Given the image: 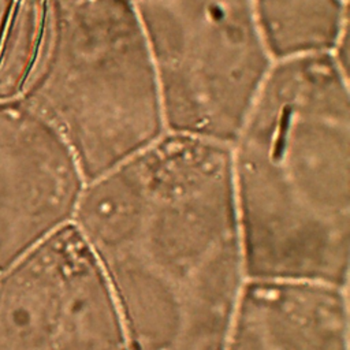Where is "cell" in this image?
Segmentation results:
<instances>
[{"label": "cell", "mask_w": 350, "mask_h": 350, "mask_svg": "<svg viewBox=\"0 0 350 350\" xmlns=\"http://www.w3.org/2000/svg\"><path fill=\"white\" fill-rule=\"evenodd\" d=\"M72 224L133 350H226L246 283L230 145L165 131L88 182Z\"/></svg>", "instance_id": "obj_1"}, {"label": "cell", "mask_w": 350, "mask_h": 350, "mask_svg": "<svg viewBox=\"0 0 350 350\" xmlns=\"http://www.w3.org/2000/svg\"><path fill=\"white\" fill-rule=\"evenodd\" d=\"M230 146L246 280L347 288L349 72L332 53L273 62Z\"/></svg>", "instance_id": "obj_2"}, {"label": "cell", "mask_w": 350, "mask_h": 350, "mask_svg": "<svg viewBox=\"0 0 350 350\" xmlns=\"http://www.w3.org/2000/svg\"><path fill=\"white\" fill-rule=\"evenodd\" d=\"M19 101L57 130L86 183L167 131L129 0H49L42 46Z\"/></svg>", "instance_id": "obj_3"}, {"label": "cell", "mask_w": 350, "mask_h": 350, "mask_svg": "<svg viewBox=\"0 0 350 350\" xmlns=\"http://www.w3.org/2000/svg\"><path fill=\"white\" fill-rule=\"evenodd\" d=\"M167 131L231 145L272 66L250 0H129Z\"/></svg>", "instance_id": "obj_4"}, {"label": "cell", "mask_w": 350, "mask_h": 350, "mask_svg": "<svg viewBox=\"0 0 350 350\" xmlns=\"http://www.w3.org/2000/svg\"><path fill=\"white\" fill-rule=\"evenodd\" d=\"M0 350H133L105 276L72 223L0 272Z\"/></svg>", "instance_id": "obj_5"}, {"label": "cell", "mask_w": 350, "mask_h": 350, "mask_svg": "<svg viewBox=\"0 0 350 350\" xmlns=\"http://www.w3.org/2000/svg\"><path fill=\"white\" fill-rule=\"evenodd\" d=\"M85 185L51 123L22 101L0 103V272L72 223Z\"/></svg>", "instance_id": "obj_6"}, {"label": "cell", "mask_w": 350, "mask_h": 350, "mask_svg": "<svg viewBox=\"0 0 350 350\" xmlns=\"http://www.w3.org/2000/svg\"><path fill=\"white\" fill-rule=\"evenodd\" d=\"M226 350H349L347 288L246 280Z\"/></svg>", "instance_id": "obj_7"}, {"label": "cell", "mask_w": 350, "mask_h": 350, "mask_svg": "<svg viewBox=\"0 0 350 350\" xmlns=\"http://www.w3.org/2000/svg\"><path fill=\"white\" fill-rule=\"evenodd\" d=\"M272 62L332 53L349 29L347 0H250Z\"/></svg>", "instance_id": "obj_8"}, {"label": "cell", "mask_w": 350, "mask_h": 350, "mask_svg": "<svg viewBox=\"0 0 350 350\" xmlns=\"http://www.w3.org/2000/svg\"><path fill=\"white\" fill-rule=\"evenodd\" d=\"M49 0H0V103L19 101L34 71Z\"/></svg>", "instance_id": "obj_9"}]
</instances>
